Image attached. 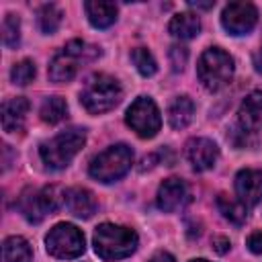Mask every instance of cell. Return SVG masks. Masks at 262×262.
<instances>
[{"instance_id":"cell-1","label":"cell","mask_w":262,"mask_h":262,"mask_svg":"<svg viewBox=\"0 0 262 262\" xmlns=\"http://www.w3.org/2000/svg\"><path fill=\"white\" fill-rule=\"evenodd\" d=\"M262 129V92H250L237 113L235 125L229 129L227 139L235 147H252L258 141V131Z\"/></svg>"},{"instance_id":"cell-2","label":"cell","mask_w":262,"mask_h":262,"mask_svg":"<svg viewBox=\"0 0 262 262\" xmlns=\"http://www.w3.org/2000/svg\"><path fill=\"white\" fill-rule=\"evenodd\" d=\"M94 252L102 260H121L135 252L137 248V233L129 227L102 223L94 231Z\"/></svg>"},{"instance_id":"cell-3","label":"cell","mask_w":262,"mask_h":262,"mask_svg":"<svg viewBox=\"0 0 262 262\" xmlns=\"http://www.w3.org/2000/svg\"><path fill=\"white\" fill-rule=\"evenodd\" d=\"M121 98H123L121 84L115 78L106 76V74L92 76L80 92L82 106L92 115H100V113H106V111L115 108L121 102Z\"/></svg>"},{"instance_id":"cell-4","label":"cell","mask_w":262,"mask_h":262,"mask_svg":"<svg viewBox=\"0 0 262 262\" xmlns=\"http://www.w3.org/2000/svg\"><path fill=\"white\" fill-rule=\"evenodd\" d=\"M84 143H86L84 129L72 127V129L57 133L49 141H43L39 147V154H41V160L45 162V166L59 170V168H66L74 160V156L82 149Z\"/></svg>"},{"instance_id":"cell-5","label":"cell","mask_w":262,"mask_h":262,"mask_svg":"<svg viewBox=\"0 0 262 262\" xmlns=\"http://www.w3.org/2000/svg\"><path fill=\"white\" fill-rule=\"evenodd\" d=\"M196 74L199 80L203 82V86L211 92L221 90L223 86H227L233 78V59L227 51H223L221 47H209L196 66Z\"/></svg>"},{"instance_id":"cell-6","label":"cell","mask_w":262,"mask_h":262,"mask_svg":"<svg viewBox=\"0 0 262 262\" xmlns=\"http://www.w3.org/2000/svg\"><path fill=\"white\" fill-rule=\"evenodd\" d=\"M133 164V151L125 143H117L100 151L92 162H90V176L98 182H115L121 176L129 172Z\"/></svg>"},{"instance_id":"cell-7","label":"cell","mask_w":262,"mask_h":262,"mask_svg":"<svg viewBox=\"0 0 262 262\" xmlns=\"http://www.w3.org/2000/svg\"><path fill=\"white\" fill-rule=\"evenodd\" d=\"M63 205V194H59L57 186H45V188H27L20 196H18V211L25 215L27 221L31 223H39L43 221L49 213L57 211Z\"/></svg>"},{"instance_id":"cell-8","label":"cell","mask_w":262,"mask_h":262,"mask_svg":"<svg viewBox=\"0 0 262 262\" xmlns=\"http://www.w3.org/2000/svg\"><path fill=\"white\" fill-rule=\"evenodd\" d=\"M45 248L53 258L72 260L84 252V233L72 223H57L45 237Z\"/></svg>"},{"instance_id":"cell-9","label":"cell","mask_w":262,"mask_h":262,"mask_svg":"<svg viewBox=\"0 0 262 262\" xmlns=\"http://www.w3.org/2000/svg\"><path fill=\"white\" fill-rule=\"evenodd\" d=\"M127 125L143 139L154 137L160 131L162 119H160V111L156 106V102L147 96H139L131 102V106L127 108Z\"/></svg>"},{"instance_id":"cell-10","label":"cell","mask_w":262,"mask_h":262,"mask_svg":"<svg viewBox=\"0 0 262 262\" xmlns=\"http://www.w3.org/2000/svg\"><path fill=\"white\" fill-rule=\"evenodd\" d=\"M258 23V10L252 2H229L223 8L221 25L229 35H246Z\"/></svg>"},{"instance_id":"cell-11","label":"cell","mask_w":262,"mask_h":262,"mask_svg":"<svg viewBox=\"0 0 262 262\" xmlns=\"http://www.w3.org/2000/svg\"><path fill=\"white\" fill-rule=\"evenodd\" d=\"M184 156L196 172H203V170H209L215 166V162L219 158V147L215 141H211L207 137H192L184 145Z\"/></svg>"},{"instance_id":"cell-12","label":"cell","mask_w":262,"mask_h":262,"mask_svg":"<svg viewBox=\"0 0 262 262\" xmlns=\"http://www.w3.org/2000/svg\"><path fill=\"white\" fill-rule=\"evenodd\" d=\"M190 201V192L184 180L180 178H168L158 188V207L166 213L182 209Z\"/></svg>"},{"instance_id":"cell-13","label":"cell","mask_w":262,"mask_h":262,"mask_svg":"<svg viewBox=\"0 0 262 262\" xmlns=\"http://www.w3.org/2000/svg\"><path fill=\"white\" fill-rule=\"evenodd\" d=\"M235 194L246 207L262 201V170H242L235 176Z\"/></svg>"},{"instance_id":"cell-14","label":"cell","mask_w":262,"mask_h":262,"mask_svg":"<svg viewBox=\"0 0 262 262\" xmlns=\"http://www.w3.org/2000/svg\"><path fill=\"white\" fill-rule=\"evenodd\" d=\"M63 205L68 207V211L80 219H88L96 213V199L94 194L88 190V188H80V186H74V188H68L63 192Z\"/></svg>"},{"instance_id":"cell-15","label":"cell","mask_w":262,"mask_h":262,"mask_svg":"<svg viewBox=\"0 0 262 262\" xmlns=\"http://www.w3.org/2000/svg\"><path fill=\"white\" fill-rule=\"evenodd\" d=\"M27 113H29V100L27 98L16 96V98L6 100L2 104V127H4V131L6 133L20 131L23 125H25Z\"/></svg>"},{"instance_id":"cell-16","label":"cell","mask_w":262,"mask_h":262,"mask_svg":"<svg viewBox=\"0 0 262 262\" xmlns=\"http://www.w3.org/2000/svg\"><path fill=\"white\" fill-rule=\"evenodd\" d=\"M86 16L92 27L96 29H106L117 20V4L115 2H100V0H90L84 4Z\"/></svg>"},{"instance_id":"cell-17","label":"cell","mask_w":262,"mask_h":262,"mask_svg":"<svg viewBox=\"0 0 262 262\" xmlns=\"http://www.w3.org/2000/svg\"><path fill=\"white\" fill-rule=\"evenodd\" d=\"M168 31L176 39H192L201 31V20L192 12H180L172 16V20L168 23Z\"/></svg>"},{"instance_id":"cell-18","label":"cell","mask_w":262,"mask_h":262,"mask_svg":"<svg viewBox=\"0 0 262 262\" xmlns=\"http://www.w3.org/2000/svg\"><path fill=\"white\" fill-rule=\"evenodd\" d=\"M33 252L25 237L10 235L2 244V262H31Z\"/></svg>"},{"instance_id":"cell-19","label":"cell","mask_w":262,"mask_h":262,"mask_svg":"<svg viewBox=\"0 0 262 262\" xmlns=\"http://www.w3.org/2000/svg\"><path fill=\"white\" fill-rule=\"evenodd\" d=\"M194 115V104L188 96H178L172 100L170 108H168V121L174 129H184Z\"/></svg>"},{"instance_id":"cell-20","label":"cell","mask_w":262,"mask_h":262,"mask_svg":"<svg viewBox=\"0 0 262 262\" xmlns=\"http://www.w3.org/2000/svg\"><path fill=\"white\" fill-rule=\"evenodd\" d=\"M217 207H219L221 215H223L229 223H233V225H244V221H246V217H248V207L242 205L239 199H231V196H227V194H219V196H217Z\"/></svg>"},{"instance_id":"cell-21","label":"cell","mask_w":262,"mask_h":262,"mask_svg":"<svg viewBox=\"0 0 262 262\" xmlns=\"http://www.w3.org/2000/svg\"><path fill=\"white\" fill-rule=\"evenodd\" d=\"M74 76H76V59L74 57H70L66 53H59L51 59L49 78L53 82H70Z\"/></svg>"},{"instance_id":"cell-22","label":"cell","mask_w":262,"mask_h":262,"mask_svg":"<svg viewBox=\"0 0 262 262\" xmlns=\"http://www.w3.org/2000/svg\"><path fill=\"white\" fill-rule=\"evenodd\" d=\"M68 117V104L61 96H49L41 104V119L49 125H55Z\"/></svg>"},{"instance_id":"cell-23","label":"cell","mask_w":262,"mask_h":262,"mask_svg":"<svg viewBox=\"0 0 262 262\" xmlns=\"http://www.w3.org/2000/svg\"><path fill=\"white\" fill-rule=\"evenodd\" d=\"M37 16H39V29L45 35H53L59 29V25H61V10L55 4L41 6L39 12H37Z\"/></svg>"},{"instance_id":"cell-24","label":"cell","mask_w":262,"mask_h":262,"mask_svg":"<svg viewBox=\"0 0 262 262\" xmlns=\"http://www.w3.org/2000/svg\"><path fill=\"white\" fill-rule=\"evenodd\" d=\"M131 61H133V66L137 68V72H139L141 76H154L156 70H158L154 55H151L145 47H135V49L131 51Z\"/></svg>"},{"instance_id":"cell-25","label":"cell","mask_w":262,"mask_h":262,"mask_svg":"<svg viewBox=\"0 0 262 262\" xmlns=\"http://www.w3.org/2000/svg\"><path fill=\"white\" fill-rule=\"evenodd\" d=\"M2 41L6 47H16L20 41V20L16 14H6L2 20Z\"/></svg>"},{"instance_id":"cell-26","label":"cell","mask_w":262,"mask_h":262,"mask_svg":"<svg viewBox=\"0 0 262 262\" xmlns=\"http://www.w3.org/2000/svg\"><path fill=\"white\" fill-rule=\"evenodd\" d=\"M63 53L74 57V59H94V57L100 55V49L94 47V45H88L80 39H74L63 47Z\"/></svg>"},{"instance_id":"cell-27","label":"cell","mask_w":262,"mask_h":262,"mask_svg":"<svg viewBox=\"0 0 262 262\" xmlns=\"http://www.w3.org/2000/svg\"><path fill=\"white\" fill-rule=\"evenodd\" d=\"M35 74H37V70H35V63L31 59H23V61L14 63L10 70V78L18 86H27L29 82H33Z\"/></svg>"},{"instance_id":"cell-28","label":"cell","mask_w":262,"mask_h":262,"mask_svg":"<svg viewBox=\"0 0 262 262\" xmlns=\"http://www.w3.org/2000/svg\"><path fill=\"white\" fill-rule=\"evenodd\" d=\"M168 55H170L172 70H174V72H182L184 66H186V61H188V51H186V47H182V45H172Z\"/></svg>"},{"instance_id":"cell-29","label":"cell","mask_w":262,"mask_h":262,"mask_svg":"<svg viewBox=\"0 0 262 262\" xmlns=\"http://www.w3.org/2000/svg\"><path fill=\"white\" fill-rule=\"evenodd\" d=\"M248 248L252 254H262V231H252L248 235Z\"/></svg>"},{"instance_id":"cell-30","label":"cell","mask_w":262,"mask_h":262,"mask_svg":"<svg viewBox=\"0 0 262 262\" xmlns=\"http://www.w3.org/2000/svg\"><path fill=\"white\" fill-rule=\"evenodd\" d=\"M211 246H213V250H215L217 254H225V252L229 250V239H227L225 235H215V237L211 239Z\"/></svg>"},{"instance_id":"cell-31","label":"cell","mask_w":262,"mask_h":262,"mask_svg":"<svg viewBox=\"0 0 262 262\" xmlns=\"http://www.w3.org/2000/svg\"><path fill=\"white\" fill-rule=\"evenodd\" d=\"M149 262H176V260H174V256L168 254V252H158V254H154V256L149 258Z\"/></svg>"},{"instance_id":"cell-32","label":"cell","mask_w":262,"mask_h":262,"mask_svg":"<svg viewBox=\"0 0 262 262\" xmlns=\"http://www.w3.org/2000/svg\"><path fill=\"white\" fill-rule=\"evenodd\" d=\"M252 63H254V70H256L258 74H262V49H258V51L254 53Z\"/></svg>"},{"instance_id":"cell-33","label":"cell","mask_w":262,"mask_h":262,"mask_svg":"<svg viewBox=\"0 0 262 262\" xmlns=\"http://www.w3.org/2000/svg\"><path fill=\"white\" fill-rule=\"evenodd\" d=\"M188 4H190L192 8H201V10H209V8L215 6V2H194V0H190Z\"/></svg>"},{"instance_id":"cell-34","label":"cell","mask_w":262,"mask_h":262,"mask_svg":"<svg viewBox=\"0 0 262 262\" xmlns=\"http://www.w3.org/2000/svg\"><path fill=\"white\" fill-rule=\"evenodd\" d=\"M190 262H209V260H203V258H199V260H190Z\"/></svg>"}]
</instances>
